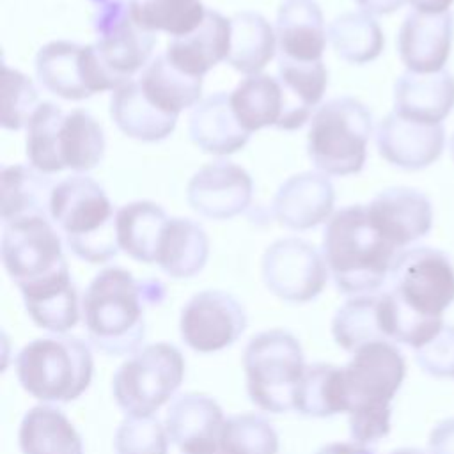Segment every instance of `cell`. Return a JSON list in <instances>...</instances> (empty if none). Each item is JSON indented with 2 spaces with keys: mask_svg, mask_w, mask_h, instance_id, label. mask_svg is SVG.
<instances>
[{
  "mask_svg": "<svg viewBox=\"0 0 454 454\" xmlns=\"http://www.w3.org/2000/svg\"><path fill=\"white\" fill-rule=\"evenodd\" d=\"M387 282L390 340L415 351L442 330L443 312L454 303L452 261L433 247L406 248L394 261Z\"/></svg>",
  "mask_w": 454,
  "mask_h": 454,
  "instance_id": "6da1fadb",
  "label": "cell"
},
{
  "mask_svg": "<svg viewBox=\"0 0 454 454\" xmlns=\"http://www.w3.org/2000/svg\"><path fill=\"white\" fill-rule=\"evenodd\" d=\"M167 289L156 278H135L121 266L103 268L82 298L90 344L110 356L138 351L145 339V309L160 305Z\"/></svg>",
  "mask_w": 454,
  "mask_h": 454,
  "instance_id": "7a4b0ae2",
  "label": "cell"
},
{
  "mask_svg": "<svg viewBox=\"0 0 454 454\" xmlns=\"http://www.w3.org/2000/svg\"><path fill=\"white\" fill-rule=\"evenodd\" d=\"M321 250L337 291L349 296L372 294L387 284L401 254L374 227L364 204L346 206L330 216Z\"/></svg>",
  "mask_w": 454,
  "mask_h": 454,
  "instance_id": "3957f363",
  "label": "cell"
},
{
  "mask_svg": "<svg viewBox=\"0 0 454 454\" xmlns=\"http://www.w3.org/2000/svg\"><path fill=\"white\" fill-rule=\"evenodd\" d=\"M404 378L406 360L394 342H371L351 353L342 367V381L353 442L369 445L390 433L392 401Z\"/></svg>",
  "mask_w": 454,
  "mask_h": 454,
  "instance_id": "277c9868",
  "label": "cell"
},
{
  "mask_svg": "<svg viewBox=\"0 0 454 454\" xmlns=\"http://www.w3.org/2000/svg\"><path fill=\"white\" fill-rule=\"evenodd\" d=\"M50 218L66 247L89 264H105L119 254L114 206L103 186L83 174L53 186Z\"/></svg>",
  "mask_w": 454,
  "mask_h": 454,
  "instance_id": "5b68a950",
  "label": "cell"
},
{
  "mask_svg": "<svg viewBox=\"0 0 454 454\" xmlns=\"http://www.w3.org/2000/svg\"><path fill=\"white\" fill-rule=\"evenodd\" d=\"M21 388L43 403L76 401L90 385V346L74 335L53 333L25 344L14 360Z\"/></svg>",
  "mask_w": 454,
  "mask_h": 454,
  "instance_id": "8992f818",
  "label": "cell"
},
{
  "mask_svg": "<svg viewBox=\"0 0 454 454\" xmlns=\"http://www.w3.org/2000/svg\"><path fill=\"white\" fill-rule=\"evenodd\" d=\"M372 133L369 108L351 98H333L317 106L307 133V154L312 165L326 176L358 174L367 160Z\"/></svg>",
  "mask_w": 454,
  "mask_h": 454,
  "instance_id": "52a82bcc",
  "label": "cell"
},
{
  "mask_svg": "<svg viewBox=\"0 0 454 454\" xmlns=\"http://www.w3.org/2000/svg\"><path fill=\"white\" fill-rule=\"evenodd\" d=\"M300 340L284 328L255 333L243 351V371L250 401L268 413L294 410V395L305 372Z\"/></svg>",
  "mask_w": 454,
  "mask_h": 454,
  "instance_id": "ba28073f",
  "label": "cell"
},
{
  "mask_svg": "<svg viewBox=\"0 0 454 454\" xmlns=\"http://www.w3.org/2000/svg\"><path fill=\"white\" fill-rule=\"evenodd\" d=\"M184 369L186 362L177 346L170 342L145 344L114 372V401L126 415H154L181 387Z\"/></svg>",
  "mask_w": 454,
  "mask_h": 454,
  "instance_id": "9c48e42d",
  "label": "cell"
},
{
  "mask_svg": "<svg viewBox=\"0 0 454 454\" xmlns=\"http://www.w3.org/2000/svg\"><path fill=\"white\" fill-rule=\"evenodd\" d=\"M2 225V262L20 291L69 271L64 239L50 216H23Z\"/></svg>",
  "mask_w": 454,
  "mask_h": 454,
  "instance_id": "30bf717a",
  "label": "cell"
},
{
  "mask_svg": "<svg viewBox=\"0 0 454 454\" xmlns=\"http://www.w3.org/2000/svg\"><path fill=\"white\" fill-rule=\"evenodd\" d=\"M34 69L48 92L67 101H82L124 83L101 60L94 44L62 39L39 48Z\"/></svg>",
  "mask_w": 454,
  "mask_h": 454,
  "instance_id": "8fae6325",
  "label": "cell"
},
{
  "mask_svg": "<svg viewBox=\"0 0 454 454\" xmlns=\"http://www.w3.org/2000/svg\"><path fill=\"white\" fill-rule=\"evenodd\" d=\"M261 275L266 289L287 303H309L316 300L328 280L323 254L301 238L273 241L262 254Z\"/></svg>",
  "mask_w": 454,
  "mask_h": 454,
  "instance_id": "7c38bea8",
  "label": "cell"
},
{
  "mask_svg": "<svg viewBox=\"0 0 454 454\" xmlns=\"http://www.w3.org/2000/svg\"><path fill=\"white\" fill-rule=\"evenodd\" d=\"M89 4L96 34L92 44L101 60L122 82L131 80L149 64L156 35L133 21L124 0H89Z\"/></svg>",
  "mask_w": 454,
  "mask_h": 454,
  "instance_id": "4fadbf2b",
  "label": "cell"
},
{
  "mask_svg": "<svg viewBox=\"0 0 454 454\" xmlns=\"http://www.w3.org/2000/svg\"><path fill=\"white\" fill-rule=\"evenodd\" d=\"M247 325V310L234 294L222 289H204L181 309L179 335L197 353H216L232 346Z\"/></svg>",
  "mask_w": 454,
  "mask_h": 454,
  "instance_id": "5bb4252c",
  "label": "cell"
},
{
  "mask_svg": "<svg viewBox=\"0 0 454 454\" xmlns=\"http://www.w3.org/2000/svg\"><path fill=\"white\" fill-rule=\"evenodd\" d=\"M254 181L250 174L227 160L200 167L188 181L186 200L190 207L209 220H231L252 202Z\"/></svg>",
  "mask_w": 454,
  "mask_h": 454,
  "instance_id": "9a60e30c",
  "label": "cell"
},
{
  "mask_svg": "<svg viewBox=\"0 0 454 454\" xmlns=\"http://www.w3.org/2000/svg\"><path fill=\"white\" fill-rule=\"evenodd\" d=\"M380 156L403 170H420L434 163L445 147L442 124L417 122L390 112L376 128Z\"/></svg>",
  "mask_w": 454,
  "mask_h": 454,
  "instance_id": "2e32d148",
  "label": "cell"
},
{
  "mask_svg": "<svg viewBox=\"0 0 454 454\" xmlns=\"http://www.w3.org/2000/svg\"><path fill=\"white\" fill-rule=\"evenodd\" d=\"M223 422V410L215 397L184 392L170 401L163 424L181 454H209L218 447Z\"/></svg>",
  "mask_w": 454,
  "mask_h": 454,
  "instance_id": "e0dca14e",
  "label": "cell"
},
{
  "mask_svg": "<svg viewBox=\"0 0 454 454\" xmlns=\"http://www.w3.org/2000/svg\"><path fill=\"white\" fill-rule=\"evenodd\" d=\"M454 37V18L449 11L433 14L411 11L397 32V53L408 71L431 74L443 71Z\"/></svg>",
  "mask_w": 454,
  "mask_h": 454,
  "instance_id": "ac0fdd59",
  "label": "cell"
},
{
  "mask_svg": "<svg viewBox=\"0 0 454 454\" xmlns=\"http://www.w3.org/2000/svg\"><path fill=\"white\" fill-rule=\"evenodd\" d=\"M367 215L374 227L397 248L424 238L433 227V204L419 190L392 186L380 192L369 204Z\"/></svg>",
  "mask_w": 454,
  "mask_h": 454,
  "instance_id": "d6986e66",
  "label": "cell"
},
{
  "mask_svg": "<svg viewBox=\"0 0 454 454\" xmlns=\"http://www.w3.org/2000/svg\"><path fill=\"white\" fill-rule=\"evenodd\" d=\"M335 188L323 172H300L287 177L277 190L271 211L278 225L309 231L333 215Z\"/></svg>",
  "mask_w": 454,
  "mask_h": 454,
  "instance_id": "ffe728a7",
  "label": "cell"
},
{
  "mask_svg": "<svg viewBox=\"0 0 454 454\" xmlns=\"http://www.w3.org/2000/svg\"><path fill=\"white\" fill-rule=\"evenodd\" d=\"M231 50V20L207 9L202 23L190 34L172 37L165 57L183 73L202 78L218 62L227 60Z\"/></svg>",
  "mask_w": 454,
  "mask_h": 454,
  "instance_id": "44dd1931",
  "label": "cell"
},
{
  "mask_svg": "<svg viewBox=\"0 0 454 454\" xmlns=\"http://www.w3.org/2000/svg\"><path fill=\"white\" fill-rule=\"evenodd\" d=\"M275 34L282 59L317 62L326 48L325 16L316 0H284L277 11Z\"/></svg>",
  "mask_w": 454,
  "mask_h": 454,
  "instance_id": "7402d4cb",
  "label": "cell"
},
{
  "mask_svg": "<svg viewBox=\"0 0 454 454\" xmlns=\"http://www.w3.org/2000/svg\"><path fill=\"white\" fill-rule=\"evenodd\" d=\"M454 108V74L449 71L419 74L406 71L394 85V112L401 117L442 124Z\"/></svg>",
  "mask_w": 454,
  "mask_h": 454,
  "instance_id": "603a6c76",
  "label": "cell"
},
{
  "mask_svg": "<svg viewBox=\"0 0 454 454\" xmlns=\"http://www.w3.org/2000/svg\"><path fill=\"white\" fill-rule=\"evenodd\" d=\"M188 133L202 153L215 156L238 153L250 138V133L238 122L231 96L225 92H215L193 106L188 119Z\"/></svg>",
  "mask_w": 454,
  "mask_h": 454,
  "instance_id": "cb8c5ba5",
  "label": "cell"
},
{
  "mask_svg": "<svg viewBox=\"0 0 454 454\" xmlns=\"http://www.w3.org/2000/svg\"><path fill=\"white\" fill-rule=\"evenodd\" d=\"M277 78L284 92V115L278 129H300L321 103L328 87V71L323 60L298 62L278 57Z\"/></svg>",
  "mask_w": 454,
  "mask_h": 454,
  "instance_id": "d4e9b609",
  "label": "cell"
},
{
  "mask_svg": "<svg viewBox=\"0 0 454 454\" xmlns=\"http://www.w3.org/2000/svg\"><path fill=\"white\" fill-rule=\"evenodd\" d=\"M330 330L335 344L348 353L371 342H392L383 293L356 294L346 300L333 314Z\"/></svg>",
  "mask_w": 454,
  "mask_h": 454,
  "instance_id": "484cf974",
  "label": "cell"
},
{
  "mask_svg": "<svg viewBox=\"0 0 454 454\" xmlns=\"http://www.w3.org/2000/svg\"><path fill=\"white\" fill-rule=\"evenodd\" d=\"M110 117L126 137L140 142L165 140L177 124V117L163 114L149 103L135 80H128L112 90Z\"/></svg>",
  "mask_w": 454,
  "mask_h": 454,
  "instance_id": "4316f807",
  "label": "cell"
},
{
  "mask_svg": "<svg viewBox=\"0 0 454 454\" xmlns=\"http://www.w3.org/2000/svg\"><path fill=\"white\" fill-rule=\"evenodd\" d=\"M18 447L21 454H83V440L55 406L37 404L25 411L18 427Z\"/></svg>",
  "mask_w": 454,
  "mask_h": 454,
  "instance_id": "83f0119b",
  "label": "cell"
},
{
  "mask_svg": "<svg viewBox=\"0 0 454 454\" xmlns=\"http://www.w3.org/2000/svg\"><path fill=\"white\" fill-rule=\"evenodd\" d=\"M55 154L60 172H89L105 154V133L101 124L83 108L64 112L55 131Z\"/></svg>",
  "mask_w": 454,
  "mask_h": 454,
  "instance_id": "f1b7e54d",
  "label": "cell"
},
{
  "mask_svg": "<svg viewBox=\"0 0 454 454\" xmlns=\"http://www.w3.org/2000/svg\"><path fill=\"white\" fill-rule=\"evenodd\" d=\"M170 216L153 200H133L115 213L119 248L144 264H156V254Z\"/></svg>",
  "mask_w": 454,
  "mask_h": 454,
  "instance_id": "f546056e",
  "label": "cell"
},
{
  "mask_svg": "<svg viewBox=\"0 0 454 454\" xmlns=\"http://www.w3.org/2000/svg\"><path fill=\"white\" fill-rule=\"evenodd\" d=\"M20 293L25 310L35 326L51 333H66L76 326L82 310L71 271Z\"/></svg>",
  "mask_w": 454,
  "mask_h": 454,
  "instance_id": "4dcf8cb0",
  "label": "cell"
},
{
  "mask_svg": "<svg viewBox=\"0 0 454 454\" xmlns=\"http://www.w3.org/2000/svg\"><path fill=\"white\" fill-rule=\"evenodd\" d=\"M209 257V239L202 225L190 218H170L161 236L156 264L170 278L199 275Z\"/></svg>",
  "mask_w": 454,
  "mask_h": 454,
  "instance_id": "1f68e13d",
  "label": "cell"
},
{
  "mask_svg": "<svg viewBox=\"0 0 454 454\" xmlns=\"http://www.w3.org/2000/svg\"><path fill=\"white\" fill-rule=\"evenodd\" d=\"M137 82L151 105L174 117L195 106L202 96V78L183 73L165 55L151 59Z\"/></svg>",
  "mask_w": 454,
  "mask_h": 454,
  "instance_id": "d6a6232c",
  "label": "cell"
},
{
  "mask_svg": "<svg viewBox=\"0 0 454 454\" xmlns=\"http://www.w3.org/2000/svg\"><path fill=\"white\" fill-rule=\"evenodd\" d=\"M53 181L27 165H5L0 170L2 223L23 216H50Z\"/></svg>",
  "mask_w": 454,
  "mask_h": 454,
  "instance_id": "836d02e7",
  "label": "cell"
},
{
  "mask_svg": "<svg viewBox=\"0 0 454 454\" xmlns=\"http://www.w3.org/2000/svg\"><path fill=\"white\" fill-rule=\"evenodd\" d=\"M277 34L259 12L241 11L231 18V50L227 64L241 74H259L275 57Z\"/></svg>",
  "mask_w": 454,
  "mask_h": 454,
  "instance_id": "e575fe53",
  "label": "cell"
},
{
  "mask_svg": "<svg viewBox=\"0 0 454 454\" xmlns=\"http://www.w3.org/2000/svg\"><path fill=\"white\" fill-rule=\"evenodd\" d=\"M238 122L248 131L277 128L284 115V92L278 78L252 74L243 78L229 94Z\"/></svg>",
  "mask_w": 454,
  "mask_h": 454,
  "instance_id": "d590c367",
  "label": "cell"
},
{
  "mask_svg": "<svg viewBox=\"0 0 454 454\" xmlns=\"http://www.w3.org/2000/svg\"><path fill=\"white\" fill-rule=\"evenodd\" d=\"M294 411L310 419L346 413L342 367L325 362L307 365L294 395Z\"/></svg>",
  "mask_w": 454,
  "mask_h": 454,
  "instance_id": "8d00e7d4",
  "label": "cell"
},
{
  "mask_svg": "<svg viewBox=\"0 0 454 454\" xmlns=\"http://www.w3.org/2000/svg\"><path fill=\"white\" fill-rule=\"evenodd\" d=\"M335 55L348 64H367L378 59L385 46L380 23L365 12H342L328 27Z\"/></svg>",
  "mask_w": 454,
  "mask_h": 454,
  "instance_id": "74e56055",
  "label": "cell"
},
{
  "mask_svg": "<svg viewBox=\"0 0 454 454\" xmlns=\"http://www.w3.org/2000/svg\"><path fill=\"white\" fill-rule=\"evenodd\" d=\"M133 21L147 32L172 37L193 32L204 20L202 0H124Z\"/></svg>",
  "mask_w": 454,
  "mask_h": 454,
  "instance_id": "f35d334b",
  "label": "cell"
},
{
  "mask_svg": "<svg viewBox=\"0 0 454 454\" xmlns=\"http://www.w3.org/2000/svg\"><path fill=\"white\" fill-rule=\"evenodd\" d=\"M64 110L51 101H41L27 124L25 153L28 165L43 174L60 172L55 154V131Z\"/></svg>",
  "mask_w": 454,
  "mask_h": 454,
  "instance_id": "ab89813d",
  "label": "cell"
},
{
  "mask_svg": "<svg viewBox=\"0 0 454 454\" xmlns=\"http://www.w3.org/2000/svg\"><path fill=\"white\" fill-rule=\"evenodd\" d=\"M220 443L239 454H278V434L259 413H238L225 419Z\"/></svg>",
  "mask_w": 454,
  "mask_h": 454,
  "instance_id": "60d3db41",
  "label": "cell"
},
{
  "mask_svg": "<svg viewBox=\"0 0 454 454\" xmlns=\"http://www.w3.org/2000/svg\"><path fill=\"white\" fill-rule=\"evenodd\" d=\"M39 106V94L32 80L18 69L2 64V115L4 129L18 131L27 128L32 114Z\"/></svg>",
  "mask_w": 454,
  "mask_h": 454,
  "instance_id": "b9f144b4",
  "label": "cell"
},
{
  "mask_svg": "<svg viewBox=\"0 0 454 454\" xmlns=\"http://www.w3.org/2000/svg\"><path fill=\"white\" fill-rule=\"evenodd\" d=\"M168 434L165 424L154 415H126L115 429V454H168Z\"/></svg>",
  "mask_w": 454,
  "mask_h": 454,
  "instance_id": "7bdbcfd3",
  "label": "cell"
},
{
  "mask_svg": "<svg viewBox=\"0 0 454 454\" xmlns=\"http://www.w3.org/2000/svg\"><path fill=\"white\" fill-rule=\"evenodd\" d=\"M415 362L433 378L454 380V325L445 323L429 342L415 349Z\"/></svg>",
  "mask_w": 454,
  "mask_h": 454,
  "instance_id": "ee69618b",
  "label": "cell"
},
{
  "mask_svg": "<svg viewBox=\"0 0 454 454\" xmlns=\"http://www.w3.org/2000/svg\"><path fill=\"white\" fill-rule=\"evenodd\" d=\"M427 454H454V417L433 426L427 436Z\"/></svg>",
  "mask_w": 454,
  "mask_h": 454,
  "instance_id": "f6af8a7d",
  "label": "cell"
},
{
  "mask_svg": "<svg viewBox=\"0 0 454 454\" xmlns=\"http://www.w3.org/2000/svg\"><path fill=\"white\" fill-rule=\"evenodd\" d=\"M362 12L371 16H383L399 11L406 0H353Z\"/></svg>",
  "mask_w": 454,
  "mask_h": 454,
  "instance_id": "bcb514c9",
  "label": "cell"
},
{
  "mask_svg": "<svg viewBox=\"0 0 454 454\" xmlns=\"http://www.w3.org/2000/svg\"><path fill=\"white\" fill-rule=\"evenodd\" d=\"M314 454H374V450L356 442H330L319 447Z\"/></svg>",
  "mask_w": 454,
  "mask_h": 454,
  "instance_id": "7dc6e473",
  "label": "cell"
},
{
  "mask_svg": "<svg viewBox=\"0 0 454 454\" xmlns=\"http://www.w3.org/2000/svg\"><path fill=\"white\" fill-rule=\"evenodd\" d=\"M406 2L413 7V11L440 14V12L449 11V7L454 0H406Z\"/></svg>",
  "mask_w": 454,
  "mask_h": 454,
  "instance_id": "c3c4849f",
  "label": "cell"
},
{
  "mask_svg": "<svg viewBox=\"0 0 454 454\" xmlns=\"http://www.w3.org/2000/svg\"><path fill=\"white\" fill-rule=\"evenodd\" d=\"M390 454H427V450H420V449H415V447H401V449H395L392 450Z\"/></svg>",
  "mask_w": 454,
  "mask_h": 454,
  "instance_id": "681fc988",
  "label": "cell"
},
{
  "mask_svg": "<svg viewBox=\"0 0 454 454\" xmlns=\"http://www.w3.org/2000/svg\"><path fill=\"white\" fill-rule=\"evenodd\" d=\"M209 454H239V452H236V450H232V449H229V447H225V445H222L218 442V447L213 452H209Z\"/></svg>",
  "mask_w": 454,
  "mask_h": 454,
  "instance_id": "f907efd6",
  "label": "cell"
},
{
  "mask_svg": "<svg viewBox=\"0 0 454 454\" xmlns=\"http://www.w3.org/2000/svg\"><path fill=\"white\" fill-rule=\"evenodd\" d=\"M450 156H452V160H454V133H452V137H450Z\"/></svg>",
  "mask_w": 454,
  "mask_h": 454,
  "instance_id": "816d5d0a",
  "label": "cell"
}]
</instances>
